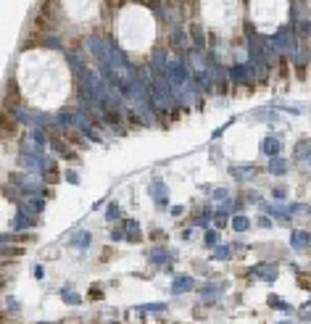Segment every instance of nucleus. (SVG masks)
I'll list each match as a JSON object with an SVG mask.
<instances>
[{"mask_svg": "<svg viewBox=\"0 0 311 324\" xmlns=\"http://www.w3.org/2000/svg\"><path fill=\"white\" fill-rule=\"evenodd\" d=\"M311 242V235L308 232H303V229H295V232L290 235V245L295 248V250H303L306 245Z\"/></svg>", "mask_w": 311, "mask_h": 324, "instance_id": "obj_1", "label": "nucleus"}, {"mask_svg": "<svg viewBox=\"0 0 311 324\" xmlns=\"http://www.w3.org/2000/svg\"><path fill=\"white\" fill-rule=\"evenodd\" d=\"M280 148H282V143L277 140V137H267V140H264V145H261V150H264L267 156H272V158L280 153Z\"/></svg>", "mask_w": 311, "mask_h": 324, "instance_id": "obj_2", "label": "nucleus"}, {"mask_svg": "<svg viewBox=\"0 0 311 324\" xmlns=\"http://www.w3.org/2000/svg\"><path fill=\"white\" fill-rule=\"evenodd\" d=\"M229 174L232 177H237V179H245V177H253L256 174V166H229Z\"/></svg>", "mask_w": 311, "mask_h": 324, "instance_id": "obj_3", "label": "nucleus"}, {"mask_svg": "<svg viewBox=\"0 0 311 324\" xmlns=\"http://www.w3.org/2000/svg\"><path fill=\"white\" fill-rule=\"evenodd\" d=\"M269 171H272V174H285V171H287V161H282V158L274 156V158L269 161Z\"/></svg>", "mask_w": 311, "mask_h": 324, "instance_id": "obj_4", "label": "nucleus"}, {"mask_svg": "<svg viewBox=\"0 0 311 324\" xmlns=\"http://www.w3.org/2000/svg\"><path fill=\"white\" fill-rule=\"evenodd\" d=\"M251 227V222H248V219L245 216H232V229H235V232H245V229Z\"/></svg>", "mask_w": 311, "mask_h": 324, "instance_id": "obj_5", "label": "nucleus"}, {"mask_svg": "<svg viewBox=\"0 0 311 324\" xmlns=\"http://www.w3.org/2000/svg\"><path fill=\"white\" fill-rule=\"evenodd\" d=\"M72 245H90V232H79V235L72 240Z\"/></svg>", "mask_w": 311, "mask_h": 324, "instance_id": "obj_6", "label": "nucleus"}, {"mask_svg": "<svg viewBox=\"0 0 311 324\" xmlns=\"http://www.w3.org/2000/svg\"><path fill=\"white\" fill-rule=\"evenodd\" d=\"M148 192H153V198L164 201V187H161V182H153V187H148Z\"/></svg>", "mask_w": 311, "mask_h": 324, "instance_id": "obj_7", "label": "nucleus"}, {"mask_svg": "<svg viewBox=\"0 0 311 324\" xmlns=\"http://www.w3.org/2000/svg\"><path fill=\"white\" fill-rule=\"evenodd\" d=\"M216 240H219V232L216 229H209V232H206V245H216Z\"/></svg>", "mask_w": 311, "mask_h": 324, "instance_id": "obj_8", "label": "nucleus"}, {"mask_svg": "<svg viewBox=\"0 0 311 324\" xmlns=\"http://www.w3.org/2000/svg\"><path fill=\"white\" fill-rule=\"evenodd\" d=\"M106 216L111 219V222H113V219H119V208H116V203H111V208L106 211Z\"/></svg>", "mask_w": 311, "mask_h": 324, "instance_id": "obj_9", "label": "nucleus"}]
</instances>
